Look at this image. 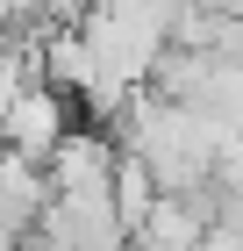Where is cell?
<instances>
[{"mask_svg": "<svg viewBox=\"0 0 243 251\" xmlns=\"http://www.w3.org/2000/svg\"><path fill=\"white\" fill-rule=\"evenodd\" d=\"M65 129H72V100L57 94L50 79H29V86L0 108V144L22 151V158H36V165L57 151V136H65Z\"/></svg>", "mask_w": 243, "mask_h": 251, "instance_id": "cell-1", "label": "cell"}, {"mask_svg": "<svg viewBox=\"0 0 243 251\" xmlns=\"http://www.w3.org/2000/svg\"><path fill=\"white\" fill-rule=\"evenodd\" d=\"M207 223H215V201H200V194H165V187H157V201H150L143 223L129 230V251H200Z\"/></svg>", "mask_w": 243, "mask_h": 251, "instance_id": "cell-2", "label": "cell"}, {"mask_svg": "<svg viewBox=\"0 0 243 251\" xmlns=\"http://www.w3.org/2000/svg\"><path fill=\"white\" fill-rule=\"evenodd\" d=\"M114 158H122V144L108 129H65L57 151L43 158V179H50V194H86L114 179Z\"/></svg>", "mask_w": 243, "mask_h": 251, "instance_id": "cell-3", "label": "cell"}, {"mask_svg": "<svg viewBox=\"0 0 243 251\" xmlns=\"http://www.w3.org/2000/svg\"><path fill=\"white\" fill-rule=\"evenodd\" d=\"M43 201H50V179H43V165L0 144V223L29 237V230H36V215H43Z\"/></svg>", "mask_w": 243, "mask_h": 251, "instance_id": "cell-4", "label": "cell"}, {"mask_svg": "<svg viewBox=\"0 0 243 251\" xmlns=\"http://www.w3.org/2000/svg\"><path fill=\"white\" fill-rule=\"evenodd\" d=\"M108 194H114V215H122V230H136V223H143V208L157 201V173H150V158H143V151H122V158H114Z\"/></svg>", "mask_w": 243, "mask_h": 251, "instance_id": "cell-5", "label": "cell"}, {"mask_svg": "<svg viewBox=\"0 0 243 251\" xmlns=\"http://www.w3.org/2000/svg\"><path fill=\"white\" fill-rule=\"evenodd\" d=\"M193 108L229 122V129H243V58H207V79L193 94Z\"/></svg>", "mask_w": 243, "mask_h": 251, "instance_id": "cell-6", "label": "cell"}]
</instances>
